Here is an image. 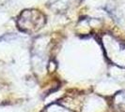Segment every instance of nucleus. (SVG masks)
<instances>
[{"label": "nucleus", "instance_id": "nucleus-1", "mask_svg": "<svg viewBox=\"0 0 125 112\" xmlns=\"http://www.w3.org/2000/svg\"><path fill=\"white\" fill-rule=\"evenodd\" d=\"M17 24L21 31L30 34L42 27L45 24V16L39 10H25L21 13Z\"/></svg>", "mask_w": 125, "mask_h": 112}]
</instances>
